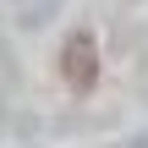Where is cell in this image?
Returning a JSON list of instances; mask_svg holds the SVG:
<instances>
[{
  "label": "cell",
  "instance_id": "cell-1",
  "mask_svg": "<svg viewBox=\"0 0 148 148\" xmlns=\"http://www.w3.org/2000/svg\"><path fill=\"white\" fill-rule=\"evenodd\" d=\"M55 71H60V82H66L71 93H93V88H99V44H93L88 27H77V33L60 44Z\"/></svg>",
  "mask_w": 148,
  "mask_h": 148
}]
</instances>
